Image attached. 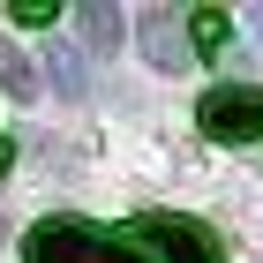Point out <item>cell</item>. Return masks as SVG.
<instances>
[{
	"instance_id": "8992f818",
	"label": "cell",
	"mask_w": 263,
	"mask_h": 263,
	"mask_svg": "<svg viewBox=\"0 0 263 263\" xmlns=\"http://www.w3.org/2000/svg\"><path fill=\"white\" fill-rule=\"evenodd\" d=\"M45 68L61 76V90H68V98H83V53H76V45H53V53H45Z\"/></svg>"
},
{
	"instance_id": "3957f363",
	"label": "cell",
	"mask_w": 263,
	"mask_h": 263,
	"mask_svg": "<svg viewBox=\"0 0 263 263\" xmlns=\"http://www.w3.org/2000/svg\"><path fill=\"white\" fill-rule=\"evenodd\" d=\"M226 45V8H196L188 15V53H218Z\"/></svg>"
},
{
	"instance_id": "52a82bcc",
	"label": "cell",
	"mask_w": 263,
	"mask_h": 263,
	"mask_svg": "<svg viewBox=\"0 0 263 263\" xmlns=\"http://www.w3.org/2000/svg\"><path fill=\"white\" fill-rule=\"evenodd\" d=\"M8 15H15V23H30V30H45V23L61 15V8H53V0H15V8H8Z\"/></svg>"
},
{
	"instance_id": "5b68a950",
	"label": "cell",
	"mask_w": 263,
	"mask_h": 263,
	"mask_svg": "<svg viewBox=\"0 0 263 263\" xmlns=\"http://www.w3.org/2000/svg\"><path fill=\"white\" fill-rule=\"evenodd\" d=\"M0 90H15V98H30V90H38V68L23 61L8 38H0Z\"/></svg>"
},
{
	"instance_id": "277c9868",
	"label": "cell",
	"mask_w": 263,
	"mask_h": 263,
	"mask_svg": "<svg viewBox=\"0 0 263 263\" xmlns=\"http://www.w3.org/2000/svg\"><path fill=\"white\" fill-rule=\"evenodd\" d=\"M83 38H90V53H113L121 45V8H83Z\"/></svg>"
},
{
	"instance_id": "6da1fadb",
	"label": "cell",
	"mask_w": 263,
	"mask_h": 263,
	"mask_svg": "<svg viewBox=\"0 0 263 263\" xmlns=\"http://www.w3.org/2000/svg\"><path fill=\"white\" fill-rule=\"evenodd\" d=\"M196 128L211 143H256L263 136V83H218V90H203Z\"/></svg>"
},
{
	"instance_id": "ba28073f",
	"label": "cell",
	"mask_w": 263,
	"mask_h": 263,
	"mask_svg": "<svg viewBox=\"0 0 263 263\" xmlns=\"http://www.w3.org/2000/svg\"><path fill=\"white\" fill-rule=\"evenodd\" d=\"M256 15H263V8H256Z\"/></svg>"
},
{
	"instance_id": "7a4b0ae2",
	"label": "cell",
	"mask_w": 263,
	"mask_h": 263,
	"mask_svg": "<svg viewBox=\"0 0 263 263\" xmlns=\"http://www.w3.org/2000/svg\"><path fill=\"white\" fill-rule=\"evenodd\" d=\"M143 53H151V68H165V76L188 68V38H181V15H173V8H143Z\"/></svg>"
}]
</instances>
